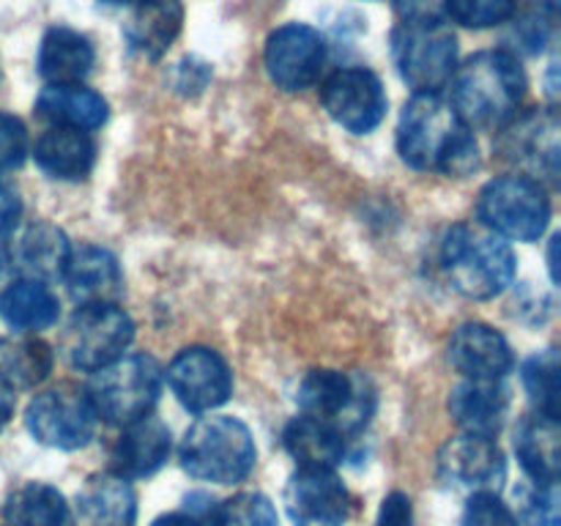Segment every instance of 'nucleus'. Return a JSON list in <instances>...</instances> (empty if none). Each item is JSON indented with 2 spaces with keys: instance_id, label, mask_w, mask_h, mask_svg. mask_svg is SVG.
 I'll return each instance as SVG.
<instances>
[{
  "instance_id": "36",
  "label": "nucleus",
  "mask_w": 561,
  "mask_h": 526,
  "mask_svg": "<svg viewBox=\"0 0 561 526\" xmlns=\"http://www.w3.org/2000/svg\"><path fill=\"white\" fill-rule=\"evenodd\" d=\"M31 153V137L16 115L0 110V173L22 168Z\"/></svg>"
},
{
  "instance_id": "18",
  "label": "nucleus",
  "mask_w": 561,
  "mask_h": 526,
  "mask_svg": "<svg viewBox=\"0 0 561 526\" xmlns=\"http://www.w3.org/2000/svg\"><path fill=\"white\" fill-rule=\"evenodd\" d=\"M173 436L170 427L157 416H142L121 431L110 449V471L124 480H140L151 477L168 464Z\"/></svg>"
},
{
  "instance_id": "26",
  "label": "nucleus",
  "mask_w": 561,
  "mask_h": 526,
  "mask_svg": "<svg viewBox=\"0 0 561 526\" xmlns=\"http://www.w3.org/2000/svg\"><path fill=\"white\" fill-rule=\"evenodd\" d=\"M36 113L53 126L93 132L107 121V99L82 82L69 85H44L36 99Z\"/></svg>"
},
{
  "instance_id": "4",
  "label": "nucleus",
  "mask_w": 561,
  "mask_h": 526,
  "mask_svg": "<svg viewBox=\"0 0 561 526\" xmlns=\"http://www.w3.org/2000/svg\"><path fill=\"white\" fill-rule=\"evenodd\" d=\"M179 458L186 474L195 480L233 485L255 469L257 447L252 431L239 416L211 414L186 427Z\"/></svg>"
},
{
  "instance_id": "16",
  "label": "nucleus",
  "mask_w": 561,
  "mask_h": 526,
  "mask_svg": "<svg viewBox=\"0 0 561 526\" xmlns=\"http://www.w3.org/2000/svg\"><path fill=\"white\" fill-rule=\"evenodd\" d=\"M438 477L471 493H496L507 477V460L493 438L460 433L438 449Z\"/></svg>"
},
{
  "instance_id": "1",
  "label": "nucleus",
  "mask_w": 561,
  "mask_h": 526,
  "mask_svg": "<svg viewBox=\"0 0 561 526\" xmlns=\"http://www.w3.org/2000/svg\"><path fill=\"white\" fill-rule=\"evenodd\" d=\"M398 151L409 168L463 179L480 168V146L442 93H414L398 121Z\"/></svg>"
},
{
  "instance_id": "8",
  "label": "nucleus",
  "mask_w": 561,
  "mask_h": 526,
  "mask_svg": "<svg viewBox=\"0 0 561 526\" xmlns=\"http://www.w3.org/2000/svg\"><path fill=\"white\" fill-rule=\"evenodd\" d=\"M135 321L118 305H80L64 332V356L75 370L96 373L126 354Z\"/></svg>"
},
{
  "instance_id": "17",
  "label": "nucleus",
  "mask_w": 561,
  "mask_h": 526,
  "mask_svg": "<svg viewBox=\"0 0 561 526\" xmlns=\"http://www.w3.org/2000/svg\"><path fill=\"white\" fill-rule=\"evenodd\" d=\"M449 362L466 378H488L502 381L515 367V354L507 338L482 321H469L458 327L447 345Z\"/></svg>"
},
{
  "instance_id": "31",
  "label": "nucleus",
  "mask_w": 561,
  "mask_h": 526,
  "mask_svg": "<svg viewBox=\"0 0 561 526\" xmlns=\"http://www.w3.org/2000/svg\"><path fill=\"white\" fill-rule=\"evenodd\" d=\"M55 354L38 338H16L0 343V370L11 387H36L53 373Z\"/></svg>"
},
{
  "instance_id": "37",
  "label": "nucleus",
  "mask_w": 561,
  "mask_h": 526,
  "mask_svg": "<svg viewBox=\"0 0 561 526\" xmlns=\"http://www.w3.org/2000/svg\"><path fill=\"white\" fill-rule=\"evenodd\" d=\"M460 526H518L513 507L504 504L496 493H471L469 504L463 510Z\"/></svg>"
},
{
  "instance_id": "40",
  "label": "nucleus",
  "mask_w": 561,
  "mask_h": 526,
  "mask_svg": "<svg viewBox=\"0 0 561 526\" xmlns=\"http://www.w3.org/2000/svg\"><path fill=\"white\" fill-rule=\"evenodd\" d=\"M20 217H22L20 195H16L14 186L0 181V239L14 233L16 225H20Z\"/></svg>"
},
{
  "instance_id": "19",
  "label": "nucleus",
  "mask_w": 561,
  "mask_h": 526,
  "mask_svg": "<svg viewBox=\"0 0 561 526\" xmlns=\"http://www.w3.org/2000/svg\"><path fill=\"white\" fill-rule=\"evenodd\" d=\"M71 526H135L137 493L129 480L104 471L91 474L77 491L75 507L69 510Z\"/></svg>"
},
{
  "instance_id": "45",
  "label": "nucleus",
  "mask_w": 561,
  "mask_h": 526,
  "mask_svg": "<svg viewBox=\"0 0 561 526\" xmlns=\"http://www.w3.org/2000/svg\"><path fill=\"white\" fill-rule=\"evenodd\" d=\"M102 3H107V5H135L137 0H102Z\"/></svg>"
},
{
  "instance_id": "33",
  "label": "nucleus",
  "mask_w": 561,
  "mask_h": 526,
  "mask_svg": "<svg viewBox=\"0 0 561 526\" xmlns=\"http://www.w3.org/2000/svg\"><path fill=\"white\" fill-rule=\"evenodd\" d=\"M208 524L211 526H279L277 510L272 499L263 493H236L225 502L214 504L208 510Z\"/></svg>"
},
{
  "instance_id": "23",
  "label": "nucleus",
  "mask_w": 561,
  "mask_h": 526,
  "mask_svg": "<svg viewBox=\"0 0 561 526\" xmlns=\"http://www.w3.org/2000/svg\"><path fill=\"white\" fill-rule=\"evenodd\" d=\"M184 27L181 0H137L124 22V38L140 58L157 60L173 47Z\"/></svg>"
},
{
  "instance_id": "27",
  "label": "nucleus",
  "mask_w": 561,
  "mask_h": 526,
  "mask_svg": "<svg viewBox=\"0 0 561 526\" xmlns=\"http://www.w3.org/2000/svg\"><path fill=\"white\" fill-rule=\"evenodd\" d=\"M283 444L299 469H337L345 458V433L318 416H296L285 425Z\"/></svg>"
},
{
  "instance_id": "11",
  "label": "nucleus",
  "mask_w": 561,
  "mask_h": 526,
  "mask_svg": "<svg viewBox=\"0 0 561 526\" xmlns=\"http://www.w3.org/2000/svg\"><path fill=\"white\" fill-rule=\"evenodd\" d=\"M559 115L553 107L515 115L499 129V153L537 184H557L561 170Z\"/></svg>"
},
{
  "instance_id": "15",
  "label": "nucleus",
  "mask_w": 561,
  "mask_h": 526,
  "mask_svg": "<svg viewBox=\"0 0 561 526\" xmlns=\"http://www.w3.org/2000/svg\"><path fill=\"white\" fill-rule=\"evenodd\" d=\"M285 510L294 526H343L354 499L332 469H299L285 485Z\"/></svg>"
},
{
  "instance_id": "38",
  "label": "nucleus",
  "mask_w": 561,
  "mask_h": 526,
  "mask_svg": "<svg viewBox=\"0 0 561 526\" xmlns=\"http://www.w3.org/2000/svg\"><path fill=\"white\" fill-rule=\"evenodd\" d=\"M513 38L520 53H540L551 42V14L542 5L540 11H526V14H520L513 25Z\"/></svg>"
},
{
  "instance_id": "39",
  "label": "nucleus",
  "mask_w": 561,
  "mask_h": 526,
  "mask_svg": "<svg viewBox=\"0 0 561 526\" xmlns=\"http://www.w3.org/2000/svg\"><path fill=\"white\" fill-rule=\"evenodd\" d=\"M373 526H414V504L403 491H392L381 502L378 518Z\"/></svg>"
},
{
  "instance_id": "25",
  "label": "nucleus",
  "mask_w": 561,
  "mask_h": 526,
  "mask_svg": "<svg viewBox=\"0 0 561 526\" xmlns=\"http://www.w3.org/2000/svg\"><path fill=\"white\" fill-rule=\"evenodd\" d=\"M38 170L55 181H82L96 164V142L91 132L49 126L33 146Z\"/></svg>"
},
{
  "instance_id": "21",
  "label": "nucleus",
  "mask_w": 561,
  "mask_h": 526,
  "mask_svg": "<svg viewBox=\"0 0 561 526\" xmlns=\"http://www.w3.org/2000/svg\"><path fill=\"white\" fill-rule=\"evenodd\" d=\"M71 244L60 228L49 222L27 225L25 230L11 239L9 263L20 279L53 283L64 277V266L69 261Z\"/></svg>"
},
{
  "instance_id": "30",
  "label": "nucleus",
  "mask_w": 561,
  "mask_h": 526,
  "mask_svg": "<svg viewBox=\"0 0 561 526\" xmlns=\"http://www.w3.org/2000/svg\"><path fill=\"white\" fill-rule=\"evenodd\" d=\"M9 526H69V504L47 482H25L3 504Z\"/></svg>"
},
{
  "instance_id": "14",
  "label": "nucleus",
  "mask_w": 561,
  "mask_h": 526,
  "mask_svg": "<svg viewBox=\"0 0 561 526\" xmlns=\"http://www.w3.org/2000/svg\"><path fill=\"white\" fill-rule=\"evenodd\" d=\"M168 384L186 411L206 414L219 409L233 395V373L222 354L206 345L179 351L168 365Z\"/></svg>"
},
{
  "instance_id": "3",
  "label": "nucleus",
  "mask_w": 561,
  "mask_h": 526,
  "mask_svg": "<svg viewBox=\"0 0 561 526\" xmlns=\"http://www.w3.org/2000/svg\"><path fill=\"white\" fill-rule=\"evenodd\" d=\"M442 266L453 288L477 301L496 299L518 272L513 247L477 225H455L444 236Z\"/></svg>"
},
{
  "instance_id": "7",
  "label": "nucleus",
  "mask_w": 561,
  "mask_h": 526,
  "mask_svg": "<svg viewBox=\"0 0 561 526\" xmlns=\"http://www.w3.org/2000/svg\"><path fill=\"white\" fill-rule=\"evenodd\" d=\"M477 217L499 239L537 241L551 222V197L546 186L526 175H499L482 186Z\"/></svg>"
},
{
  "instance_id": "5",
  "label": "nucleus",
  "mask_w": 561,
  "mask_h": 526,
  "mask_svg": "<svg viewBox=\"0 0 561 526\" xmlns=\"http://www.w3.org/2000/svg\"><path fill=\"white\" fill-rule=\"evenodd\" d=\"M162 365L151 354H124L113 365L93 373L85 392L99 420L126 427L151 416L162 395Z\"/></svg>"
},
{
  "instance_id": "43",
  "label": "nucleus",
  "mask_w": 561,
  "mask_h": 526,
  "mask_svg": "<svg viewBox=\"0 0 561 526\" xmlns=\"http://www.w3.org/2000/svg\"><path fill=\"white\" fill-rule=\"evenodd\" d=\"M151 526H208L206 521H201L197 515H186V513H170V515H159Z\"/></svg>"
},
{
  "instance_id": "22",
  "label": "nucleus",
  "mask_w": 561,
  "mask_h": 526,
  "mask_svg": "<svg viewBox=\"0 0 561 526\" xmlns=\"http://www.w3.org/2000/svg\"><path fill=\"white\" fill-rule=\"evenodd\" d=\"M449 414L460 431L471 436L496 438L510 411V389L502 381L466 378L449 392Z\"/></svg>"
},
{
  "instance_id": "28",
  "label": "nucleus",
  "mask_w": 561,
  "mask_h": 526,
  "mask_svg": "<svg viewBox=\"0 0 561 526\" xmlns=\"http://www.w3.org/2000/svg\"><path fill=\"white\" fill-rule=\"evenodd\" d=\"M515 455L535 482H559L561 427L557 416H526L515 431Z\"/></svg>"
},
{
  "instance_id": "6",
  "label": "nucleus",
  "mask_w": 561,
  "mask_h": 526,
  "mask_svg": "<svg viewBox=\"0 0 561 526\" xmlns=\"http://www.w3.org/2000/svg\"><path fill=\"white\" fill-rule=\"evenodd\" d=\"M392 60L414 93H442L458 69V36L438 16L403 20L392 31Z\"/></svg>"
},
{
  "instance_id": "13",
  "label": "nucleus",
  "mask_w": 561,
  "mask_h": 526,
  "mask_svg": "<svg viewBox=\"0 0 561 526\" xmlns=\"http://www.w3.org/2000/svg\"><path fill=\"white\" fill-rule=\"evenodd\" d=\"M268 80L279 91L299 93L316 85L327 66V42L321 31L305 22H288L272 31L263 53Z\"/></svg>"
},
{
  "instance_id": "20",
  "label": "nucleus",
  "mask_w": 561,
  "mask_h": 526,
  "mask_svg": "<svg viewBox=\"0 0 561 526\" xmlns=\"http://www.w3.org/2000/svg\"><path fill=\"white\" fill-rule=\"evenodd\" d=\"M60 279L66 283L77 307L115 305V299L124 290V274H121L118 258L96 244L71 247Z\"/></svg>"
},
{
  "instance_id": "32",
  "label": "nucleus",
  "mask_w": 561,
  "mask_h": 526,
  "mask_svg": "<svg viewBox=\"0 0 561 526\" xmlns=\"http://www.w3.org/2000/svg\"><path fill=\"white\" fill-rule=\"evenodd\" d=\"M520 378L537 414L557 416L559 420V392H561V362L557 348H546L529 356L520 367Z\"/></svg>"
},
{
  "instance_id": "9",
  "label": "nucleus",
  "mask_w": 561,
  "mask_h": 526,
  "mask_svg": "<svg viewBox=\"0 0 561 526\" xmlns=\"http://www.w3.org/2000/svg\"><path fill=\"white\" fill-rule=\"evenodd\" d=\"M296 405L301 414L332 422L351 436L370 422L376 409V395L362 376L343 370H310L296 387Z\"/></svg>"
},
{
  "instance_id": "41",
  "label": "nucleus",
  "mask_w": 561,
  "mask_h": 526,
  "mask_svg": "<svg viewBox=\"0 0 561 526\" xmlns=\"http://www.w3.org/2000/svg\"><path fill=\"white\" fill-rule=\"evenodd\" d=\"M444 0H392L394 11L403 20H427V16H438Z\"/></svg>"
},
{
  "instance_id": "42",
  "label": "nucleus",
  "mask_w": 561,
  "mask_h": 526,
  "mask_svg": "<svg viewBox=\"0 0 561 526\" xmlns=\"http://www.w3.org/2000/svg\"><path fill=\"white\" fill-rule=\"evenodd\" d=\"M14 405H16L14 387H11V381L3 376V370H0V431H3V427L9 425L11 416H14Z\"/></svg>"
},
{
  "instance_id": "2",
  "label": "nucleus",
  "mask_w": 561,
  "mask_h": 526,
  "mask_svg": "<svg viewBox=\"0 0 561 526\" xmlns=\"http://www.w3.org/2000/svg\"><path fill=\"white\" fill-rule=\"evenodd\" d=\"M449 104L471 132L502 129L518 115L526 96V71L510 49H482L453 75Z\"/></svg>"
},
{
  "instance_id": "12",
  "label": "nucleus",
  "mask_w": 561,
  "mask_h": 526,
  "mask_svg": "<svg viewBox=\"0 0 561 526\" xmlns=\"http://www.w3.org/2000/svg\"><path fill=\"white\" fill-rule=\"evenodd\" d=\"M321 104L334 124L354 135H370L387 118L389 96L376 71L365 66H343L321 85Z\"/></svg>"
},
{
  "instance_id": "24",
  "label": "nucleus",
  "mask_w": 561,
  "mask_h": 526,
  "mask_svg": "<svg viewBox=\"0 0 561 526\" xmlns=\"http://www.w3.org/2000/svg\"><path fill=\"white\" fill-rule=\"evenodd\" d=\"M93 64H96V49L91 38L75 27H49L38 44L36 69L47 85L82 82L93 71Z\"/></svg>"
},
{
  "instance_id": "44",
  "label": "nucleus",
  "mask_w": 561,
  "mask_h": 526,
  "mask_svg": "<svg viewBox=\"0 0 561 526\" xmlns=\"http://www.w3.org/2000/svg\"><path fill=\"white\" fill-rule=\"evenodd\" d=\"M542 9L548 11V14H557V9H559V0H542Z\"/></svg>"
},
{
  "instance_id": "10",
  "label": "nucleus",
  "mask_w": 561,
  "mask_h": 526,
  "mask_svg": "<svg viewBox=\"0 0 561 526\" xmlns=\"http://www.w3.org/2000/svg\"><path fill=\"white\" fill-rule=\"evenodd\" d=\"M96 411L85 389L58 384L27 403L25 425L38 444L53 449H82L96 433Z\"/></svg>"
},
{
  "instance_id": "35",
  "label": "nucleus",
  "mask_w": 561,
  "mask_h": 526,
  "mask_svg": "<svg viewBox=\"0 0 561 526\" xmlns=\"http://www.w3.org/2000/svg\"><path fill=\"white\" fill-rule=\"evenodd\" d=\"M518 502V524L529 526H559V482L524 480L515 488Z\"/></svg>"
},
{
  "instance_id": "29",
  "label": "nucleus",
  "mask_w": 561,
  "mask_h": 526,
  "mask_svg": "<svg viewBox=\"0 0 561 526\" xmlns=\"http://www.w3.org/2000/svg\"><path fill=\"white\" fill-rule=\"evenodd\" d=\"M0 316L16 332H42L58 321V296L47 283L16 279L0 294Z\"/></svg>"
},
{
  "instance_id": "34",
  "label": "nucleus",
  "mask_w": 561,
  "mask_h": 526,
  "mask_svg": "<svg viewBox=\"0 0 561 526\" xmlns=\"http://www.w3.org/2000/svg\"><path fill=\"white\" fill-rule=\"evenodd\" d=\"M444 14L471 31L499 27L518 14V0H444Z\"/></svg>"
}]
</instances>
